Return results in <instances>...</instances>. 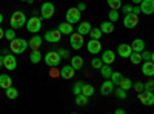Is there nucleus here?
<instances>
[{"mask_svg":"<svg viewBox=\"0 0 154 114\" xmlns=\"http://www.w3.org/2000/svg\"><path fill=\"white\" fill-rule=\"evenodd\" d=\"M25 23H26V17L22 11H14L12 12V16L9 19V26L12 29H19L22 26H25Z\"/></svg>","mask_w":154,"mask_h":114,"instance_id":"f257e3e1","label":"nucleus"},{"mask_svg":"<svg viewBox=\"0 0 154 114\" xmlns=\"http://www.w3.org/2000/svg\"><path fill=\"white\" fill-rule=\"evenodd\" d=\"M9 48H11V51L14 53V54H22L26 51V48H28V40H25V39H12L11 43H9Z\"/></svg>","mask_w":154,"mask_h":114,"instance_id":"f03ea898","label":"nucleus"},{"mask_svg":"<svg viewBox=\"0 0 154 114\" xmlns=\"http://www.w3.org/2000/svg\"><path fill=\"white\" fill-rule=\"evenodd\" d=\"M25 26H26V29L32 34H37L38 31L42 29V19L38 17H29L26 20V23H25Z\"/></svg>","mask_w":154,"mask_h":114,"instance_id":"7ed1b4c3","label":"nucleus"},{"mask_svg":"<svg viewBox=\"0 0 154 114\" xmlns=\"http://www.w3.org/2000/svg\"><path fill=\"white\" fill-rule=\"evenodd\" d=\"M43 59H45V63H46L48 66H51V68L57 66L59 63H60V60H62V57L59 56L57 51H49V53H46Z\"/></svg>","mask_w":154,"mask_h":114,"instance_id":"20e7f679","label":"nucleus"},{"mask_svg":"<svg viewBox=\"0 0 154 114\" xmlns=\"http://www.w3.org/2000/svg\"><path fill=\"white\" fill-rule=\"evenodd\" d=\"M69 43H71V48L72 49H75V51H77V49H80L82 46H83V35L82 34H79V32H71L69 34Z\"/></svg>","mask_w":154,"mask_h":114,"instance_id":"39448f33","label":"nucleus"},{"mask_svg":"<svg viewBox=\"0 0 154 114\" xmlns=\"http://www.w3.org/2000/svg\"><path fill=\"white\" fill-rule=\"evenodd\" d=\"M80 16H82V12L77 9V8H69L66 11V14H65V19L68 23L74 25V23H79L80 22Z\"/></svg>","mask_w":154,"mask_h":114,"instance_id":"423d86ee","label":"nucleus"},{"mask_svg":"<svg viewBox=\"0 0 154 114\" xmlns=\"http://www.w3.org/2000/svg\"><path fill=\"white\" fill-rule=\"evenodd\" d=\"M137 23H139V16H136L134 12H128V14H125V17H123V25H125V28L133 29V28L137 26Z\"/></svg>","mask_w":154,"mask_h":114,"instance_id":"0eeeda50","label":"nucleus"},{"mask_svg":"<svg viewBox=\"0 0 154 114\" xmlns=\"http://www.w3.org/2000/svg\"><path fill=\"white\" fill-rule=\"evenodd\" d=\"M54 11H56V8H54L53 3H51V2H45L42 5V8H40V16H42V19L48 20V19H51L54 16Z\"/></svg>","mask_w":154,"mask_h":114,"instance_id":"6e6552de","label":"nucleus"},{"mask_svg":"<svg viewBox=\"0 0 154 114\" xmlns=\"http://www.w3.org/2000/svg\"><path fill=\"white\" fill-rule=\"evenodd\" d=\"M139 100H140V103H143V105H146V106H151L152 103H154V93L152 91H140L139 93Z\"/></svg>","mask_w":154,"mask_h":114,"instance_id":"1a4fd4ad","label":"nucleus"},{"mask_svg":"<svg viewBox=\"0 0 154 114\" xmlns=\"http://www.w3.org/2000/svg\"><path fill=\"white\" fill-rule=\"evenodd\" d=\"M86 49L89 54H100L102 53V43L97 39H91L86 43Z\"/></svg>","mask_w":154,"mask_h":114,"instance_id":"9d476101","label":"nucleus"},{"mask_svg":"<svg viewBox=\"0 0 154 114\" xmlns=\"http://www.w3.org/2000/svg\"><path fill=\"white\" fill-rule=\"evenodd\" d=\"M140 6V12H143L146 16H151L154 12V0H142V2L139 3Z\"/></svg>","mask_w":154,"mask_h":114,"instance_id":"9b49d317","label":"nucleus"},{"mask_svg":"<svg viewBox=\"0 0 154 114\" xmlns=\"http://www.w3.org/2000/svg\"><path fill=\"white\" fill-rule=\"evenodd\" d=\"M3 68H6L8 71H14L17 68V60L12 54H6L3 56Z\"/></svg>","mask_w":154,"mask_h":114,"instance_id":"f8f14e48","label":"nucleus"},{"mask_svg":"<svg viewBox=\"0 0 154 114\" xmlns=\"http://www.w3.org/2000/svg\"><path fill=\"white\" fill-rule=\"evenodd\" d=\"M43 39H45L46 42H51V43H57V42H60V39H62V34L59 32V29H51V31H48V32L45 34Z\"/></svg>","mask_w":154,"mask_h":114,"instance_id":"ddd939ff","label":"nucleus"},{"mask_svg":"<svg viewBox=\"0 0 154 114\" xmlns=\"http://www.w3.org/2000/svg\"><path fill=\"white\" fill-rule=\"evenodd\" d=\"M131 53H133L131 45H128V43H120L119 48H117V54H119L120 57H123V59H128Z\"/></svg>","mask_w":154,"mask_h":114,"instance_id":"4468645a","label":"nucleus"},{"mask_svg":"<svg viewBox=\"0 0 154 114\" xmlns=\"http://www.w3.org/2000/svg\"><path fill=\"white\" fill-rule=\"evenodd\" d=\"M100 60L103 63H106V65H111V63H114V60H116V53L111 51V49H105V51L102 53Z\"/></svg>","mask_w":154,"mask_h":114,"instance_id":"2eb2a0df","label":"nucleus"},{"mask_svg":"<svg viewBox=\"0 0 154 114\" xmlns=\"http://www.w3.org/2000/svg\"><path fill=\"white\" fill-rule=\"evenodd\" d=\"M40 46H42V37L34 34L31 40H28V48H31V51H34V49H40Z\"/></svg>","mask_w":154,"mask_h":114,"instance_id":"dca6fc26","label":"nucleus"},{"mask_svg":"<svg viewBox=\"0 0 154 114\" xmlns=\"http://www.w3.org/2000/svg\"><path fill=\"white\" fill-rule=\"evenodd\" d=\"M112 91H114V83L106 79L103 83H102V86H100V94H102V96H108V94H111Z\"/></svg>","mask_w":154,"mask_h":114,"instance_id":"f3484780","label":"nucleus"},{"mask_svg":"<svg viewBox=\"0 0 154 114\" xmlns=\"http://www.w3.org/2000/svg\"><path fill=\"white\" fill-rule=\"evenodd\" d=\"M74 74H75V69L71 66V65H66V66H63L62 69H60V75L65 80H69V79H72L74 77Z\"/></svg>","mask_w":154,"mask_h":114,"instance_id":"a211bd4d","label":"nucleus"},{"mask_svg":"<svg viewBox=\"0 0 154 114\" xmlns=\"http://www.w3.org/2000/svg\"><path fill=\"white\" fill-rule=\"evenodd\" d=\"M142 74L148 75V77H152L154 75V63H152V60H145L143 66H142Z\"/></svg>","mask_w":154,"mask_h":114,"instance_id":"6ab92c4d","label":"nucleus"},{"mask_svg":"<svg viewBox=\"0 0 154 114\" xmlns=\"http://www.w3.org/2000/svg\"><path fill=\"white\" fill-rule=\"evenodd\" d=\"M57 29H59V32L63 35H69L72 31H74V28H72V25L71 23H68V22H63V23H60L59 26H57Z\"/></svg>","mask_w":154,"mask_h":114,"instance_id":"aec40b11","label":"nucleus"},{"mask_svg":"<svg viewBox=\"0 0 154 114\" xmlns=\"http://www.w3.org/2000/svg\"><path fill=\"white\" fill-rule=\"evenodd\" d=\"M131 49L134 53H142L143 49H145V40L142 39H134L133 43H131Z\"/></svg>","mask_w":154,"mask_h":114,"instance_id":"412c9836","label":"nucleus"},{"mask_svg":"<svg viewBox=\"0 0 154 114\" xmlns=\"http://www.w3.org/2000/svg\"><path fill=\"white\" fill-rule=\"evenodd\" d=\"M93 26H91V23L89 22H79V26H77V32L79 34H82L83 37L89 32V29H91Z\"/></svg>","mask_w":154,"mask_h":114,"instance_id":"4be33fe9","label":"nucleus"},{"mask_svg":"<svg viewBox=\"0 0 154 114\" xmlns=\"http://www.w3.org/2000/svg\"><path fill=\"white\" fill-rule=\"evenodd\" d=\"M71 66H72L75 71L83 69V59H82L80 56H72V59H71Z\"/></svg>","mask_w":154,"mask_h":114,"instance_id":"5701e85b","label":"nucleus"},{"mask_svg":"<svg viewBox=\"0 0 154 114\" xmlns=\"http://www.w3.org/2000/svg\"><path fill=\"white\" fill-rule=\"evenodd\" d=\"M99 29L102 31V34H111V32L114 31V25H112V22L106 20V22H103V23L100 25Z\"/></svg>","mask_w":154,"mask_h":114,"instance_id":"b1692460","label":"nucleus"},{"mask_svg":"<svg viewBox=\"0 0 154 114\" xmlns=\"http://www.w3.org/2000/svg\"><path fill=\"white\" fill-rule=\"evenodd\" d=\"M12 85V79L9 77L8 74H0V88H3V90H6V88H9Z\"/></svg>","mask_w":154,"mask_h":114,"instance_id":"393cba45","label":"nucleus"},{"mask_svg":"<svg viewBox=\"0 0 154 114\" xmlns=\"http://www.w3.org/2000/svg\"><path fill=\"white\" fill-rule=\"evenodd\" d=\"M100 74H102V77L103 79H109V75H111V72H112V68L109 66V65H106V63H103L100 68Z\"/></svg>","mask_w":154,"mask_h":114,"instance_id":"a878e982","label":"nucleus"},{"mask_svg":"<svg viewBox=\"0 0 154 114\" xmlns=\"http://www.w3.org/2000/svg\"><path fill=\"white\" fill-rule=\"evenodd\" d=\"M82 94L86 96V97H91V96L94 94V86L89 85V83H83V86H82Z\"/></svg>","mask_w":154,"mask_h":114,"instance_id":"bb28decb","label":"nucleus"},{"mask_svg":"<svg viewBox=\"0 0 154 114\" xmlns=\"http://www.w3.org/2000/svg\"><path fill=\"white\" fill-rule=\"evenodd\" d=\"M29 60L32 63H38L42 60V53H40V49H34V51H31L29 54Z\"/></svg>","mask_w":154,"mask_h":114,"instance_id":"cd10ccee","label":"nucleus"},{"mask_svg":"<svg viewBox=\"0 0 154 114\" xmlns=\"http://www.w3.org/2000/svg\"><path fill=\"white\" fill-rule=\"evenodd\" d=\"M128 59L131 60L133 65H140V63L143 62V60H142V56H140V53H134V51L130 54V57H128Z\"/></svg>","mask_w":154,"mask_h":114,"instance_id":"c85d7f7f","label":"nucleus"},{"mask_svg":"<svg viewBox=\"0 0 154 114\" xmlns=\"http://www.w3.org/2000/svg\"><path fill=\"white\" fill-rule=\"evenodd\" d=\"M119 88H122V90L128 91V90H131V88H133V82H131L130 79H125V77H122V80L119 82Z\"/></svg>","mask_w":154,"mask_h":114,"instance_id":"c756f323","label":"nucleus"},{"mask_svg":"<svg viewBox=\"0 0 154 114\" xmlns=\"http://www.w3.org/2000/svg\"><path fill=\"white\" fill-rule=\"evenodd\" d=\"M5 94H6V97H8V99H11V100H12V99H17V96H19V91H17L16 88L11 85L9 88H6Z\"/></svg>","mask_w":154,"mask_h":114,"instance_id":"7c9ffc66","label":"nucleus"},{"mask_svg":"<svg viewBox=\"0 0 154 114\" xmlns=\"http://www.w3.org/2000/svg\"><path fill=\"white\" fill-rule=\"evenodd\" d=\"M88 99H89V97L83 96L82 93H80V94H75V103L79 105V106H85V105L88 103Z\"/></svg>","mask_w":154,"mask_h":114,"instance_id":"2f4dec72","label":"nucleus"},{"mask_svg":"<svg viewBox=\"0 0 154 114\" xmlns=\"http://www.w3.org/2000/svg\"><path fill=\"white\" fill-rule=\"evenodd\" d=\"M122 77H123V75H122L120 72H116V71H112V72H111V75H109V80H111L114 85H119V82L122 80Z\"/></svg>","mask_w":154,"mask_h":114,"instance_id":"473e14b6","label":"nucleus"},{"mask_svg":"<svg viewBox=\"0 0 154 114\" xmlns=\"http://www.w3.org/2000/svg\"><path fill=\"white\" fill-rule=\"evenodd\" d=\"M106 3L111 9H116V11H119L122 8V2L120 0H106Z\"/></svg>","mask_w":154,"mask_h":114,"instance_id":"72a5a7b5","label":"nucleus"},{"mask_svg":"<svg viewBox=\"0 0 154 114\" xmlns=\"http://www.w3.org/2000/svg\"><path fill=\"white\" fill-rule=\"evenodd\" d=\"M88 34H89V37H91V39H97V40H100V37H102V31H100L99 28H91Z\"/></svg>","mask_w":154,"mask_h":114,"instance_id":"f704fd0d","label":"nucleus"},{"mask_svg":"<svg viewBox=\"0 0 154 114\" xmlns=\"http://www.w3.org/2000/svg\"><path fill=\"white\" fill-rule=\"evenodd\" d=\"M119 17H120V14H119V11H116V9H111V11L108 12V19H109V22L119 20Z\"/></svg>","mask_w":154,"mask_h":114,"instance_id":"c9c22d12","label":"nucleus"},{"mask_svg":"<svg viewBox=\"0 0 154 114\" xmlns=\"http://www.w3.org/2000/svg\"><path fill=\"white\" fill-rule=\"evenodd\" d=\"M3 37H5L6 40L11 42L12 39H16V29H12V28H11V29H5V35H3Z\"/></svg>","mask_w":154,"mask_h":114,"instance_id":"e433bc0d","label":"nucleus"},{"mask_svg":"<svg viewBox=\"0 0 154 114\" xmlns=\"http://www.w3.org/2000/svg\"><path fill=\"white\" fill-rule=\"evenodd\" d=\"M83 83H85V82H75V85H74V88H72V94H74V96L82 93V86H83Z\"/></svg>","mask_w":154,"mask_h":114,"instance_id":"4c0bfd02","label":"nucleus"},{"mask_svg":"<svg viewBox=\"0 0 154 114\" xmlns=\"http://www.w3.org/2000/svg\"><path fill=\"white\" fill-rule=\"evenodd\" d=\"M102 65H103V62H102V60H100L99 57H94V59L91 60V66H93L94 69H99V68H100Z\"/></svg>","mask_w":154,"mask_h":114,"instance_id":"58836bf2","label":"nucleus"},{"mask_svg":"<svg viewBox=\"0 0 154 114\" xmlns=\"http://www.w3.org/2000/svg\"><path fill=\"white\" fill-rule=\"evenodd\" d=\"M140 56H142V60H152V53L151 51H146V49H143L142 53H140Z\"/></svg>","mask_w":154,"mask_h":114,"instance_id":"ea45409f","label":"nucleus"},{"mask_svg":"<svg viewBox=\"0 0 154 114\" xmlns=\"http://www.w3.org/2000/svg\"><path fill=\"white\" fill-rule=\"evenodd\" d=\"M112 93L116 94V97H117V99H126V91L122 90V88H119V90H116Z\"/></svg>","mask_w":154,"mask_h":114,"instance_id":"a19ab883","label":"nucleus"},{"mask_svg":"<svg viewBox=\"0 0 154 114\" xmlns=\"http://www.w3.org/2000/svg\"><path fill=\"white\" fill-rule=\"evenodd\" d=\"M152 88H154V80L149 79V80L143 85V90H145V91H152Z\"/></svg>","mask_w":154,"mask_h":114,"instance_id":"79ce46f5","label":"nucleus"},{"mask_svg":"<svg viewBox=\"0 0 154 114\" xmlns=\"http://www.w3.org/2000/svg\"><path fill=\"white\" fill-rule=\"evenodd\" d=\"M122 12H125V14H128V12L133 11V5H122Z\"/></svg>","mask_w":154,"mask_h":114,"instance_id":"37998d69","label":"nucleus"},{"mask_svg":"<svg viewBox=\"0 0 154 114\" xmlns=\"http://www.w3.org/2000/svg\"><path fill=\"white\" fill-rule=\"evenodd\" d=\"M57 53H59V56H60L62 59H66V57H69V53L66 51V49H62V48H60Z\"/></svg>","mask_w":154,"mask_h":114,"instance_id":"c03bdc74","label":"nucleus"},{"mask_svg":"<svg viewBox=\"0 0 154 114\" xmlns=\"http://www.w3.org/2000/svg\"><path fill=\"white\" fill-rule=\"evenodd\" d=\"M134 90H136L137 93L143 91V83H142V82H136V83H134Z\"/></svg>","mask_w":154,"mask_h":114,"instance_id":"a18cd8bd","label":"nucleus"},{"mask_svg":"<svg viewBox=\"0 0 154 114\" xmlns=\"http://www.w3.org/2000/svg\"><path fill=\"white\" fill-rule=\"evenodd\" d=\"M75 8H77V9H79V11L82 12V11H85V9H86V3H85V2H79Z\"/></svg>","mask_w":154,"mask_h":114,"instance_id":"49530a36","label":"nucleus"},{"mask_svg":"<svg viewBox=\"0 0 154 114\" xmlns=\"http://www.w3.org/2000/svg\"><path fill=\"white\" fill-rule=\"evenodd\" d=\"M131 12H134L136 16H139L140 14V8H139V5H133V11Z\"/></svg>","mask_w":154,"mask_h":114,"instance_id":"de8ad7c7","label":"nucleus"},{"mask_svg":"<svg viewBox=\"0 0 154 114\" xmlns=\"http://www.w3.org/2000/svg\"><path fill=\"white\" fill-rule=\"evenodd\" d=\"M3 35H5V29L0 26V39H3Z\"/></svg>","mask_w":154,"mask_h":114,"instance_id":"09e8293b","label":"nucleus"},{"mask_svg":"<svg viewBox=\"0 0 154 114\" xmlns=\"http://www.w3.org/2000/svg\"><path fill=\"white\" fill-rule=\"evenodd\" d=\"M116 112H117V114H123V112H125V109H122V108H117V109H116Z\"/></svg>","mask_w":154,"mask_h":114,"instance_id":"8fccbe9b","label":"nucleus"},{"mask_svg":"<svg viewBox=\"0 0 154 114\" xmlns=\"http://www.w3.org/2000/svg\"><path fill=\"white\" fill-rule=\"evenodd\" d=\"M0 68H3V56H0Z\"/></svg>","mask_w":154,"mask_h":114,"instance_id":"3c124183","label":"nucleus"},{"mask_svg":"<svg viewBox=\"0 0 154 114\" xmlns=\"http://www.w3.org/2000/svg\"><path fill=\"white\" fill-rule=\"evenodd\" d=\"M20 2H28L29 5H32V3H34V0H20Z\"/></svg>","mask_w":154,"mask_h":114,"instance_id":"603ef678","label":"nucleus"},{"mask_svg":"<svg viewBox=\"0 0 154 114\" xmlns=\"http://www.w3.org/2000/svg\"><path fill=\"white\" fill-rule=\"evenodd\" d=\"M140 2H142V0H133V3H134V5H139Z\"/></svg>","mask_w":154,"mask_h":114,"instance_id":"864d4df0","label":"nucleus"},{"mask_svg":"<svg viewBox=\"0 0 154 114\" xmlns=\"http://www.w3.org/2000/svg\"><path fill=\"white\" fill-rule=\"evenodd\" d=\"M3 22V14H0V23Z\"/></svg>","mask_w":154,"mask_h":114,"instance_id":"5fc2aeb1","label":"nucleus"}]
</instances>
